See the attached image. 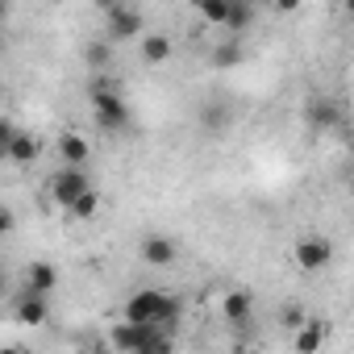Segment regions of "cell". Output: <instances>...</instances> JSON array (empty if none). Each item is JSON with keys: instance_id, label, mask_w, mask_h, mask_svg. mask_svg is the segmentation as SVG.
<instances>
[{"instance_id": "6da1fadb", "label": "cell", "mask_w": 354, "mask_h": 354, "mask_svg": "<svg viewBox=\"0 0 354 354\" xmlns=\"http://www.w3.org/2000/svg\"><path fill=\"white\" fill-rule=\"evenodd\" d=\"M184 317V304L167 296L162 288H142L125 300V321H138V325H162V329H175V321Z\"/></svg>"}, {"instance_id": "7a4b0ae2", "label": "cell", "mask_w": 354, "mask_h": 354, "mask_svg": "<svg viewBox=\"0 0 354 354\" xmlns=\"http://www.w3.org/2000/svg\"><path fill=\"white\" fill-rule=\"evenodd\" d=\"M92 100V113H96V125L100 129H125L129 125V104L117 88H100V92H88Z\"/></svg>"}, {"instance_id": "3957f363", "label": "cell", "mask_w": 354, "mask_h": 354, "mask_svg": "<svg viewBox=\"0 0 354 354\" xmlns=\"http://www.w3.org/2000/svg\"><path fill=\"white\" fill-rule=\"evenodd\" d=\"M46 188H50V201H55L59 209H67V205H71L84 188H92L88 167H67V162H63V167L50 175V184H46Z\"/></svg>"}, {"instance_id": "277c9868", "label": "cell", "mask_w": 354, "mask_h": 354, "mask_svg": "<svg viewBox=\"0 0 354 354\" xmlns=\"http://www.w3.org/2000/svg\"><path fill=\"white\" fill-rule=\"evenodd\" d=\"M142 26H146V17L129 5V0H125L121 9L104 13V38H109L113 46H117V42H129V38H138V34H142Z\"/></svg>"}, {"instance_id": "5b68a950", "label": "cell", "mask_w": 354, "mask_h": 354, "mask_svg": "<svg viewBox=\"0 0 354 354\" xmlns=\"http://www.w3.org/2000/svg\"><path fill=\"white\" fill-rule=\"evenodd\" d=\"M292 259H296L300 271H321V267H329V259H333V242H329V238H304V242H296Z\"/></svg>"}, {"instance_id": "8992f818", "label": "cell", "mask_w": 354, "mask_h": 354, "mask_svg": "<svg viewBox=\"0 0 354 354\" xmlns=\"http://www.w3.org/2000/svg\"><path fill=\"white\" fill-rule=\"evenodd\" d=\"M17 321L21 325H46V317H50V300L42 296V292H30V288H21V296H17Z\"/></svg>"}, {"instance_id": "52a82bcc", "label": "cell", "mask_w": 354, "mask_h": 354, "mask_svg": "<svg viewBox=\"0 0 354 354\" xmlns=\"http://www.w3.org/2000/svg\"><path fill=\"white\" fill-rule=\"evenodd\" d=\"M221 317H225L230 325H242V321H250V317H254V292H246V288H234V292H225V300H221Z\"/></svg>"}, {"instance_id": "ba28073f", "label": "cell", "mask_w": 354, "mask_h": 354, "mask_svg": "<svg viewBox=\"0 0 354 354\" xmlns=\"http://www.w3.org/2000/svg\"><path fill=\"white\" fill-rule=\"evenodd\" d=\"M154 325H138V321H121L113 333H109V346L113 350H146V337H150Z\"/></svg>"}, {"instance_id": "9c48e42d", "label": "cell", "mask_w": 354, "mask_h": 354, "mask_svg": "<svg viewBox=\"0 0 354 354\" xmlns=\"http://www.w3.org/2000/svg\"><path fill=\"white\" fill-rule=\"evenodd\" d=\"M175 254H180V246H175L171 238H162V234H150V238L142 242V259H146L150 267H171Z\"/></svg>"}, {"instance_id": "30bf717a", "label": "cell", "mask_w": 354, "mask_h": 354, "mask_svg": "<svg viewBox=\"0 0 354 354\" xmlns=\"http://www.w3.org/2000/svg\"><path fill=\"white\" fill-rule=\"evenodd\" d=\"M321 342H325V325L317 321V317H304L300 325H296V354H313V350H321Z\"/></svg>"}, {"instance_id": "8fae6325", "label": "cell", "mask_w": 354, "mask_h": 354, "mask_svg": "<svg viewBox=\"0 0 354 354\" xmlns=\"http://www.w3.org/2000/svg\"><path fill=\"white\" fill-rule=\"evenodd\" d=\"M88 138H80V133H63L59 138V158L67 162V167H88Z\"/></svg>"}, {"instance_id": "7c38bea8", "label": "cell", "mask_w": 354, "mask_h": 354, "mask_svg": "<svg viewBox=\"0 0 354 354\" xmlns=\"http://www.w3.org/2000/svg\"><path fill=\"white\" fill-rule=\"evenodd\" d=\"M42 154V142L34 138V133H13V142H9V162H34Z\"/></svg>"}, {"instance_id": "4fadbf2b", "label": "cell", "mask_w": 354, "mask_h": 354, "mask_svg": "<svg viewBox=\"0 0 354 354\" xmlns=\"http://www.w3.org/2000/svg\"><path fill=\"white\" fill-rule=\"evenodd\" d=\"M26 288H30V292H42V296H50V292L59 288V271H55V263H34V267H30V279H26Z\"/></svg>"}, {"instance_id": "5bb4252c", "label": "cell", "mask_w": 354, "mask_h": 354, "mask_svg": "<svg viewBox=\"0 0 354 354\" xmlns=\"http://www.w3.org/2000/svg\"><path fill=\"white\" fill-rule=\"evenodd\" d=\"M250 26H254V9L246 5V0H230V13H225L221 30H230V34H246Z\"/></svg>"}, {"instance_id": "9a60e30c", "label": "cell", "mask_w": 354, "mask_h": 354, "mask_svg": "<svg viewBox=\"0 0 354 354\" xmlns=\"http://www.w3.org/2000/svg\"><path fill=\"white\" fill-rule=\"evenodd\" d=\"M96 209H100V192H96V188H84V192L67 205V217H75V221H92Z\"/></svg>"}, {"instance_id": "2e32d148", "label": "cell", "mask_w": 354, "mask_h": 354, "mask_svg": "<svg viewBox=\"0 0 354 354\" xmlns=\"http://www.w3.org/2000/svg\"><path fill=\"white\" fill-rule=\"evenodd\" d=\"M84 63H88L92 71H109V67H113V42H109V38L88 42V46H84Z\"/></svg>"}, {"instance_id": "e0dca14e", "label": "cell", "mask_w": 354, "mask_h": 354, "mask_svg": "<svg viewBox=\"0 0 354 354\" xmlns=\"http://www.w3.org/2000/svg\"><path fill=\"white\" fill-rule=\"evenodd\" d=\"M142 59H146L150 67L167 63V59H171V38H167V34H150V38L142 42Z\"/></svg>"}, {"instance_id": "ac0fdd59", "label": "cell", "mask_w": 354, "mask_h": 354, "mask_svg": "<svg viewBox=\"0 0 354 354\" xmlns=\"http://www.w3.org/2000/svg\"><path fill=\"white\" fill-rule=\"evenodd\" d=\"M313 129H333V125H342V109L333 104V100H321V104H313Z\"/></svg>"}, {"instance_id": "d6986e66", "label": "cell", "mask_w": 354, "mask_h": 354, "mask_svg": "<svg viewBox=\"0 0 354 354\" xmlns=\"http://www.w3.org/2000/svg\"><path fill=\"white\" fill-rule=\"evenodd\" d=\"M192 5H196V13H201L209 26H221L225 13H230V0H192Z\"/></svg>"}, {"instance_id": "ffe728a7", "label": "cell", "mask_w": 354, "mask_h": 354, "mask_svg": "<svg viewBox=\"0 0 354 354\" xmlns=\"http://www.w3.org/2000/svg\"><path fill=\"white\" fill-rule=\"evenodd\" d=\"M213 63H217V67H238V63H242V46H238V42L217 46V50H213Z\"/></svg>"}, {"instance_id": "44dd1931", "label": "cell", "mask_w": 354, "mask_h": 354, "mask_svg": "<svg viewBox=\"0 0 354 354\" xmlns=\"http://www.w3.org/2000/svg\"><path fill=\"white\" fill-rule=\"evenodd\" d=\"M13 133H17V125H13L9 117H0V162L9 158V142H13Z\"/></svg>"}, {"instance_id": "7402d4cb", "label": "cell", "mask_w": 354, "mask_h": 354, "mask_svg": "<svg viewBox=\"0 0 354 354\" xmlns=\"http://www.w3.org/2000/svg\"><path fill=\"white\" fill-rule=\"evenodd\" d=\"M13 225H17L13 209H5V205H0V238H5V234H13Z\"/></svg>"}, {"instance_id": "603a6c76", "label": "cell", "mask_w": 354, "mask_h": 354, "mask_svg": "<svg viewBox=\"0 0 354 354\" xmlns=\"http://www.w3.org/2000/svg\"><path fill=\"white\" fill-rule=\"evenodd\" d=\"M300 321H304V308H296V304H288V308H283V325H288V329H296Z\"/></svg>"}, {"instance_id": "cb8c5ba5", "label": "cell", "mask_w": 354, "mask_h": 354, "mask_svg": "<svg viewBox=\"0 0 354 354\" xmlns=\"http://www.w3.org/2000/svg\"><path fill=\"white\" fill-rule=\"evenodd\" d=\"M271 9H275V13H296L300 0H271Z\"/></svg>"}, {"instance_id": "d4e9b609", "label": "cell", "mask_w": 354, "mask_h": 354, "mask_svg": "<svg viewBox=\"0 0 354 354\" xmlns=\"http://www.w3.org/2000/svg\"><path fill=\"white\" fill-rule=\"evenodd\" d=\"M121 5H125V0H96L100 13H113V9H121Z\"/></svg>"}, {"instance_id": "484cf974", "label": "cell", "mask_w": 354, "mask_h": 354, "mask_svg": "<svg viewBox=\"0 0 354 354\" xmlns=\"http://www.w3.org/2000/svg\"><path fill=\"white\" fill-rule=\"evenodd\" d=\"M5 17H9V0H0V26H5Z\"/></svg>"}, {"instance_id": "4316f807", "label": "cell", "mask_w": 354, "mask_h": 354, "mask_svg": "<svg viewBox=\"0 0 354 354\" xmlns=\"http://www.w3.org/2000/svg\"><path fill=\"white\" fill-rule=\"evenodd\" d=\"M0 55H5V34H0Z\"/></svg>"}, {"instance_id": "83f0119b", "label": "cell", "mask_w": 354, "mask_h": 354, "mask_svg": "<svg viewBox=\"0 0 354 354\" xmlns=\"http://www.w3.org/2000/svg\"><path fill=\"white\" fill-rule=\"evenodd\" d=\"M0 296H5V275H0Z\"/></svg>"}]
</instances>
